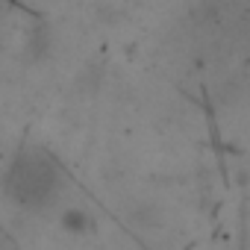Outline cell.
<instances>
[{
	"mask_svg": "<svg viewBox=\"0 0 250 250\" xmlns=\"http://www.w3.org/2000/svg\"><path fill=\"white\" fill-rule=\"evenodd\" d=\"M0 186L15 206L42 209L53 203L62 191V165L50 156V150L39 145H24L3 168Z\"/></svg>",
	"mask_w": 250,
	"mask_h": 250,
	"instance_id": "obj_1",
	"label": "cell"
},
{
	"mask_svg": "<svg viewBox=\"0 0 250 250\" xmlns=\"http://www.w3.org/2000/svg\"><path fill=\"white\" fill-rule=\"evenodd\" d=\"M62 227L71 229V232H85V229L94 227V221H91L88 209H68V212L62 215Z\"/></svg>",
	"mask_w": 250,
	"mask_h": 250,
	"instance_id": "obj_2",
	"label": "cell"
}]
</instances>
